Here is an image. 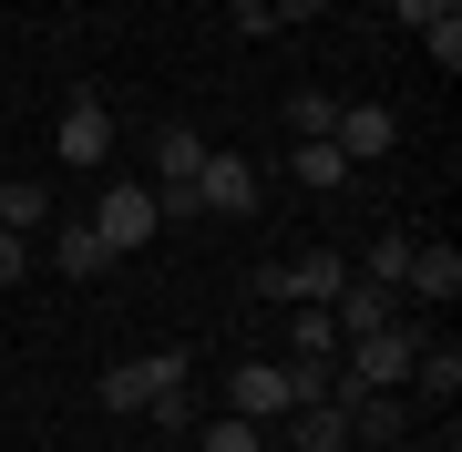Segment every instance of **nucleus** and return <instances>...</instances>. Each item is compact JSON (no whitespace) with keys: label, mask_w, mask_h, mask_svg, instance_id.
<instances>
[{"label":"nucleus","mask_w":462,"mask_h":452,"mask_svg":"<svg viewBox=\"0 0 462 452\" xmlns=\"http://www.w3.org/2000/svg\"><path fill=\"white\" fill-rule=\"evenodd\" d=\"M93 236L114 257H134V247H154V236H165V217H154V185H103V206H93Z\"/></svg>","instance_id":"nucleus-1"},{"label":"nucleus","mask_w":462,"mask_h":452,"mask_svg":"<svg viewBox=\"0 0 462 452\" xmlns=\"http://www.w3.org/2000/svg\"><path fill=\"white\" fill-rule=\"evenodd\" d=\"M165 391H185V350H154V360H124V370H103V411H114V421L154 411Z\"/></svg>","instance_id":"nucleus-2"},{"label":"nucleus","mask_w":462,"mask_h":452,"mask_svg":"<svg viewBox=\"0 0 462 452\" xmlns=\"http://www.w3.org/2000/svg\"><path fill=\"white\" fill-rule=\"evenodd\" d=\"M257 196H267V175L247 165V154H216V144H206V165H196V217H257Z\"/></svg>","instance_id":"nucleus-3"},{"label":"nucleus","mask_w":462,"mask_h":452,"mask_svg":"<svg viewBox=\"0 0 462 452\" xmlns=\"http://www.w3.org/2000/svg\"><path fill=\"white\" fill-rule=\"evenodd\" d=\"M51 144H62V165H114V114H103V93H72L62 124H51Z\"/></svg>","instance_id":"nucleus-4"},{"label":"nucleus","mask_w":462,"mask_h":452,"mask_svg":"<svg viewBox=\"0 0 462 452\" xmlns=\"http://www.w3.org/2000/svg\"><path fill=\"white\" fill-rule=\"evenodd\" d=\"M462 299V247H411L401 268V309H452Z\"/></svg>","instance_id":"nucleus-5"},{"label":"nucleus","mask_w":462,"mask_h":452,"mask_svg":"<svg viewBox=\"0 0 462 452\" xmlns=\"http://www.w3.org/2000/svg\"><path fill=\"white\" fill-rule=\"evenodd\" d=\"M329 144L349 154V165H370V154H391V144H401V114H391V103H339Z\"/></svg>","instance_id":"nucleus-6"},{"label":"nucleus","mask_w":462,"mask_h":452,"mask_svg":"<svg viewBox=\"0 0 462 452\" xmlns=\"http://www.w3.org/2000/svg\"><path fill=\"white\" fill-rule=\"evenodd\" d=\"M329 318H339V339H360V329H391V318H401V288H380V278H339Z\"/></svg>","instance_id":"nucleus-7"},{"label":"nucleus","mask_w":462,"mask_h":452,"mask_svg":"<svg viewBox=\"0 0 462 452\" xmlns=\"http://www.w3.org/2000/svg\"><path fill=\"white\" fill-rule=\"evenodd\" d=\"M288 442H298V452H349V411H339V401H298V411H288Z\"/></svg>","instance_id":"nucleus-8"},{"label":"nucleus","mask_w":462,"mask_h":452,"mask_svg":"<svg viewBox=\"0 0 462 452\" xmlns=\"http://www.w3.org/2000/svg\"><path fill=\"white\" fill-rule=\"evenodd\" d=\"M339 411H349V432H360V442H401V432H411V411H401L391 391H349Z\"/></svg>","instance_id":"nucleus-9"},{"label":"nucleus","mask_w":462,"mask_h":452,"mask_svg":"<svg viewBox=\"0 0 462 452\" xmlns=\"http://www.w3.org/2000/svg\"><path fill=\"white\" fill-rule=\"evenodd\" d=\"M288 339H298V360H309V370L339 360V318H329V309H288Z\"/></svg>","instance_id":"nucleus-10"},{"label":"nucleus","mask_w":462,"mask_h":452,"mask_svg":"<svg viewBox=\"0 0 462 452\" xmlns=\"http://www.w3.org/2000/svg\"><path fill=\"white\" fill-rule=\"evenodd\" d=\"M411 381L431 391V401H452V391H462V350H452V339H421V350H411Z\"/></svg>","instance_id":"nucleus-11"},{"label":"nucleus","mask_w":462,"mask_h":452,"mask_svg":"<svg viewBox=\"0 0 462 452\" xmlns=\"http://www.w3.org/2000/svg\"><path fill=\"white\" fill-rule=\"evenodd\" d=\"M329 124H339V93H319V83L288 93V134H298V144H329Z\"/></svg>","instance_id":"nucleus-12"},{"label":"nucleus","mask_w":462,"mask_h":452,"mask_svg":"<svg viewBox=\"0 0 462 452\" xmlns=\"http://www.w3.org/2000/svg\"><path fill=\"white\" fill-rule=\"evenodd\" d=\"M103 257H114V247H103L93 226H62V236H51V268H62V278H103Z\"/></svg>","instance_id":"nucleus-13"},{"label":"nucleus","mask_w":462,"mask_h":452,"mask_svg":"<svg viewBox=\"0 0 462 452\" xmlns=\"http://www.w3.org/2000/svg\"><path fill=\"white\" fill-rule=\"evenodd\" d=\"M288 175L309 185V196H329V185L349 175V154H339V144H288Z\"/></svg>","instance_id":"nucleus-14"},{"label":"nucleus","mask_w":462,"mask_h":452,"mask_svg":"<svg viewBox=\"0 0 462 452\" xmlns=\"http://www.w3.org/2000/svg\"><path fill=\"white\" fill-rule=\"evenodd\" d=\"M196 452H267V421H236V411H216L206 432H196Z\"/></svg>","instance_id":"nucleus-15"},{"label":"nucleus","mask_w":462,"mask_h":452,"mask_svg":"<svg viewBox=\"0 0 462 452\" xmlns=\"http://www.w3.org/2000/svg\"><path fill=\"white\" fill-rule=\"evenodd\" d=\"M42 217H51V206H42V185H32V175L0 185V226H11V236H21V226H42Z\"/></svg>","instance_id":"nucleus-16"},{"label":"nucleus","mask_w":462,"mask_h":452,"mask_svg":"<svg viewBox=\"0 0 462 452\" xmlns=\"http://www.w3.org/2000/svg\"><path fill=\"white\" fill-rule=\"evenodd\" d=\"M411 247H421V236H401V226H391V236H380V247H370V268H360V278L401 288V268H411Z\"/></svg>","instance_id":"nucleus-17"},{"label":"nucleus","mask_w":462,"mask_h":452,"mask_svg":"<svg viewBox=\"0 0 462 452\" xmlns=\"http://www.w3.org/2000/svg\"><path fill=\"white\" fill-rule=\"evenodd\" d=\"M144 421H154V432H165V442H185V432H196V401H185V391H165V401H154Z\"/></svg>","instance_id":"nucleus-18"},{"label":"nucleus","mask_w":462,"mask_h":452,"mask_svg":"<svg viewBox=\"0 0 462 452\" xmlns=\"http://www.w3.org/2000/svg\"><path fill=\"white\" fill-rule=\"evenodd\" d=\"M421 51H431L442 72H462V11H452V21H431V32H421Z\"/></svg>","instance_id":"nucleus-19"},{"label":"nucleus","mask_w":462,"mask_h":452,"mask_svg":"<svg viewBox=\"0 0 462 452\" xmlns=\"http://www.w3.org/2000/svg\"><path fill=\"white\" fill-rule=\"evenodd\" d=\"M11 278H32V236H11V226H0V288H11Z\"/></svg>","instance_id":"nucleus-20"},{"label":"nucleus","mask_w":462,"mask_h":452,"mask_svg":"<svg viewBox=\"0 0 462 452\" xmlns=\"http://www.w3.org/2000/svg\"><path fill=\"white\" fill-rule=\"evenodd\" d=\"M391 11H401V21H411V32H431V21H452V11H462V0H391Z\"/></svg>","instance_id":"nucleus-21"},{"label":"nucleus","mask_w":462,"mask_h":452,"mask_svg":"<svg viewBox=\"0 0 462 452\" xmlns=\"http://www.w3.org/2000/svg\"><path fill=\"white\" fill-rule=\"evenodd\" d=\"M329 0H267V21H319Z\"/></svg>","instance_id":"nucleus-22"},{"label":"nucleus","mask_w":462,"mask_h":452,"mask_svg":"<svg viewBox=\"0 0 462 452\" xmlns=\"http://www.w3.org/2000/svg\"><path fill=\"white\" fill-rule=\"evenodd\" d=\"M154 452H196V442H154Z\"/></svg>","instance_id":"nucleus-23"}]
</instances>
